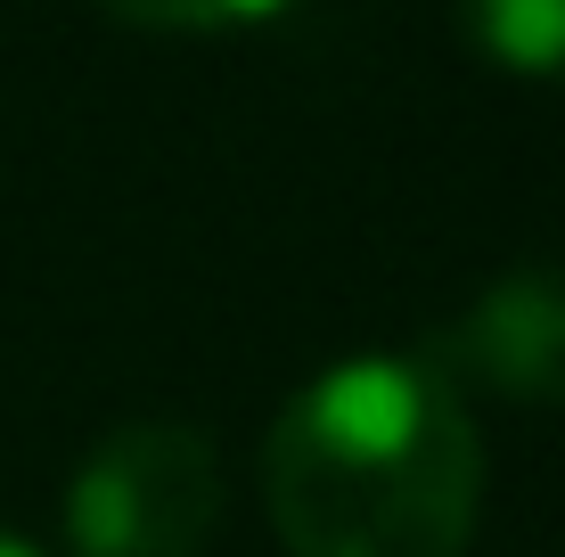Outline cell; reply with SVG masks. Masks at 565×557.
<instances>
[{
	"label": "cell",
	"instance_id": "obj_1",
	"mask_svg": "<svg viewBox=\"0 0 565 557\" xmlns=\"http://www.w3.org/2000/svg\"><path fill=\"white\" fill-rule=\"evenodd\" d=\"M263 501L287 557H467L483 443L451 369L418 353L320 369L263 443Z\"/></svg>",
	"mask_w": 565,
	"mask_h": 557
},
{
	"label": "cell",
	"instance_id": "obj_2",
	"mask_svg": "<svg viewBox=\"0 0 565 557\" xmlns=\"http://www.w3.org/2000/svg\"><path fill=\"white\" fill-rule=\"evenodd\" d=\"M222 516L213 443L181 418H131L66 484L74 557H198Z\"/></svg>",
	"mask_w": 565,
	"mask_h": 557
},
{
	"label": "cell",
	"instance_id": "obj_3",
	"mask_svg": "<svg viewBox=\"0 0 565 557\" xmlns=\"http://www.w3.org/2000/svg\"><path fill=\"white\" fill-rule=\"evenodd\" d=\"M435 369H459L509 401L565 410V263H524V271L492 279L443 336Z\"/></svg>",
	"mask_w": 565,
	"mask_h": 557
},
{
	"label": "cell",
	"instance_id": "obj_4",
	"mask_svg": "<svg viewBox=\"0 0 565 557\" xmlns=\"http://www.w3.org/2000/svg\"><path fill=\"white\" fill-rule=\"evenodd\" d=\"M459 17L500 74L565 83V0H459Z\"/></svg>",
	"mask_w": 565,
	"mask_h": 557
},
{
	"label": "cell",
	"instance_id": "obj_5",
	"mask_svg": "<svg viewBox=\"0 0 565 557\" xmlns=\"http://www.w3.org/2000/svg\"><path fill=\"white\" fill-rule=\"evenodd\" d=\"M115 25H140V33H238L279 17L287 0H99Z\"/></svg>",
	"mask_w": 565,
	"mask_h": 557
},
{
	"label": "cell",
	"instance_id": "obj_6",
	"mask_svg": "<svg viewBox=\"0 0 565 557\" xmlns=\"http://www.w3.org/2000/svg\"><path fill=\"white\" fill-rule=\"evenodd\" d=\"M0 557H42L33 542H17V533H0Z\"/></svg>",
	"mask_w": 565,
	"mask_h": 557
}]
</instances>
